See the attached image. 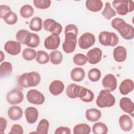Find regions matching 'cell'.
Returning <instances> with one entry per match:
<instances>
[{"label":"cell","instance_id":"cell-23","mask_svg":"<svg viewBox=\"0 0 134 134\" xmlns=\"http://www.w3.org/2000/svg\"><path fill=\"white\" fill-rule=\"evenodd\" d=\"M39 36L35 33L29 32L25 40V44L30 48H36L40 43Z\"/></svg>","mask_w":134,"mask_h":134},{"label":"cell","instance_id":"cell-2","mask_svg":"<svg viewBox=\"0 0 134 134\" xmlns=\"http://www.w3.org/2000/svg\"><path fill=\"white\" fill-rule=\"evenodd\" d=\"M78 28L74 24L67 25L64 30L65 39L62 44V49L66 53H70L75 49L77 43Z\"/></svg>","mask_w":134,"mask_h":134},{"label":"cell","instance_id":"cell-8","mask_svg":"<svg viewBox=\"0 0 134 134\" xmlns=\"http://www.w3.org/2000/svg\"><path fill=\"white\" fill-rule=\"evenodd\" d=\"M26 97L29 103L36 105L42 104L45 100V97L43 94L38 90L34 89L28 91L26 94Z\"/></svg>","mask_w":134,"mask_h":134},{"label":"cell","instance_id":"cell-26","mask_svg":"<svg viewBox=\"0 0 134 134\" xmlns=\"http://www.w3.org/2000/svg\"><path fill=\"white\" fill-rule=\"evenodd\" d=\"M85 73L83 68H75L72 69L70 73L71 79L75 82H81L85 77Z\"/></svg>","mask_w":134,"mask_h":134},{"label":"cell","instance_id":"cell-5","mask_svg":"<svg viewBox=\"0 0 134 134\" xmlns=\"http://www.w3.org/2000/svg\"><path fill=\"white\" fill-rule=\"evenodd\" d=\"M115 98L110 91L102 90L97 97L96 104L100 108L110 107L115 105Z\"/></svg>","mask_w":134,"mask_h":134},{"label":"cell","instance_id":"cell-44","mask_svg":"<svg viewBox=\"0 0 134 134\" xmlns=\"http://www.w3.org/2000/svg\"><path fill=\"white\" fill-rule=\"evenodd\" d=\"M54 133L55 134H70L71 130L69 127L61 126L56 129Z\"/></svg>","mask_w":134,"mask_h":134},{"label":"cell","instance_id":"cell-10","mask_svg":"<svg viewBox=\"0 0 134 134\" xmlns=\"http://www.w3.org/2000/svg\"><path fill=\"white\" fill-rule=\"evenodd\" d=\"M95 42L94 35L91 32H85L82 34L78 40V44L82 49H87L92 47Z\"/></svg>","mask_w":134,"mask_h":134},{"label":"cell","instance_id":"cell-21","mask_svg":"<svg viewBox=\"0 0 134 134\" xmlns=\"http://www.w3.org/2000/svg\"><path fill=\"white\" fill-rule=\"evenodd\" d=\"M113 57L114 60L118 62H122L127 58V50L123 46H117L113 51Z\"/></svg>","mask_w":134,"mask_h":134},{"label":"cell","instance_id":"cell-39","mask_svg":"<svg viewBox=\"0 0 134 134\" xmlns=\"http://www.w3.org/2000/svg\"><path fill=\"white\" fill-rule=\"evenodd\" d=\"M73 62L79 66H82L85 64L87 61L86 56L82 53H77L73 58Z\"/></svg>","mask_w":134,"mask_h":134},{"label":"cell","instance_id":"cell-31","mask_svg":"<svg viewBox=\"0 0 134 134\" xmlns=\"http://www.w3.org/2000/svg\"><path fill=\"white\" fill-rule=\"evenodd\" d=\"M102 15L106 19L110 20L112 17L116 16V13L112 8L109 2H106L105 3V8L102 12Z\"/></svg>","mask_w":134,"mask_h":134},{"label":"cell","instance_id":"cell-28","mask_svg":"<svg viewBox=\"0 0 134 134\" xmlns=\"http://www.w3.org/2000/svg\"><path fill=\"white\" fill-rule=\"evenodd\" d=\"M13 70L12 64L7 61H4L0 65V75L1 77H6L9 75Z\"/></svg>","mask_w":134,"mask_h":134},{"label":"cell","instance_id":"cell-15","mask_svg":"<svg viewBox=\"0 0 134 134\" xmlns=\"http://www.w3.org/2000/svg\"><path fill=\"white\" fill-rule=\"evenodd\" d=\"M102 56V51L99 48H94L89 50L86 54L87 61L92 64L98 63L101 60Z\"/></svg>","mask_w":134,"mask_h":134},{"label":"cell","instance_id":"cell-42","mask_svg":"<svg viewBox=\"0 0 134 134\" xmlns=\"http://www.w3.org/2000/svg\"><path fill=\"white\" fill-rule=\"evenodd\" d=\"M23 127L19 124H14L12 127L9 134H23Z\"/></svg>","mask_w":134,"mask_h":134},{"label":"cell","instance_id":"cell-30","mask_svg":"<svg viewBox=\"0 0 134 134\" xmlns=\"http://www.w3.org/2000/svg\"><path fill=\"white\" fill-rule=\"evenodd\" d=\"M49 127V122L46 119H42L39 121L36 129V133L39 134H47Z\"/></svg>","mask_w":134,"mask_h":134},{"label":"cell","instance_id":"cell-43","mask_svg":"<svg viewBox=\"0 0 134 134\" xmlns=\"http://www.w3.org/2000/svg\"><path fill=\"white\" fill-rule=\"evenodd\" d=\"M10 11H12L10 7L6 5H1L0 6V17L3 19L4 16Z\"/></svg>","mask_w":134,"mask_h":134},{"label":"cell","instance_id":"cell-18","mask_svg":"<svg viewBox=\"0 0 134 134\" xmlns=\"http://www.w3.org/2000/svg\"><path fill=\"white\" fill-rule=\"evenodd\" d=\"M64 90V83L60 80L53 81L49 86V90L51 94L58 96L61 94Z\"/></svg>","mask_w":134,"mask_h":134},{"label":"cell","instance_id":"cell-34","mask_svg":"<svg viewBox=\"0 0 134 134\" xmlns=\"http://www.w3.org/2000/svg\"><path fill=\"white\" fill-rule=\"evenodd\" d=\"M50 60V57L48 53L42 50H39L37 52L36 57V61L41 64L47 63Z\"/></svg>","mask_w":134,"mask_h":134},{"label":"cell","instance_id":"cell-27","mask_svg":"<svg viewBox=\"0 0 134 134\" xmlns=\"http://www.w3.org/2000/svg\"><path fill=\"white\" fill-rule=\"evenodd\" d=\"M90 126L85 124L82 123L76 125L73 128L74 134H88L91 132Z\"/></svg>","mask_w":134,"mask_h":134},{"label":"cell","instance_id":"cell-33","mask_svg":"<svg viewBox=\"0 0 134 134\" xmlns=\"http://www.w3.org/2000/svg\"><path fill=\"white\" fill-rule=\"evenodd\" d=\"M34 13L33 7L30 5H24L20 9V14L23 18H28L31 17Z\"/></svg>","mask_w":134,"mask_h":134},{"label":"cell","instance_id":"cell-1","mask_svg":"<svg viewBox=\"0 0 134 134\" xmlns=\"http://www.w3.org/2000/svg\"><path fill=\"white\" fill-rule=\"evenodd\" d=\"M65 92L68 97L72 99L78 97L86 103L92 102L94 98V94L92 91L74 83L70 84L67 86Z\"/></svg>","mask_w":134,"mask_h":134},{"label":"cell","instance_id":"cell-20","mask_svg":"<svg viewBox=\"0 0 134 134\" xmlns=\"http://www.w3.org/2000/svg\"><path fill=\"white\" fill-rule=\"evenodd\" d=\"M134 88V84L132 80L127 79L124 80L120 83L119 90L120 93L124 95H126L131 92Z\"/></svg>","mask_w":134,"mask_h":134},{"label":"cell","instance_id":"cell-4","mask_svg":"<svg viewBox=\"0 0 134 134\" xmlns=\"http://www.w3.org/2000/svg\"><path fill=\"white\" fill-rule=\"evenodd\" d=\"M41 81L39 73L32 71L29 73H25L20 75L18 79V83L22 87L27 88L38 85Z\"/></svg>","mask_w":134,"mask_h":134},{"label":"cell","instance_id":"cell-11","mask_svg":"<svg viewBox=\"0 0 134 134\" xmlns=\"http://www.w3.org/2000/svg\"><path fill=\"white\" fill-rule=\"evenodd\" d=\"M6 99L10 105L19 104L23 101L24 94L20 90L14 88L7 94Z\"/></svg>","mask_w":134,"mask_h":134},{"label":"cell","instance_id":"cell-24","mask_svg":"<svg viewBox=\"0 0 134 134\" xmlns=\"http://www.w3.org/2000/svg\"><path fill=\"white\" fill-rule=\"evenodd\" d=\"M102 116L100 111L96 108H90L87 109L85 113V117L88 121L95 122L98 121Z\"/></svg>","mask_w":134,"mask_h":134},{"label":"cell","instance_id":"cell-41","mask_svg":"<svg viewBox=\"0 0 134 134\" xmlns=\"http://www.w3.org/2000/svg\"><path fill=\"white\" fill-rule=\"evenodd\" d=\"M29 32L25 29H20L17 31L16 35V38L17 41L21 44H25V40L27 35Z\"/></svg>","mask_w":134,"mask_h":134},{"label":"cell","instance_id":"cell-29","mask_svg":"<svg viewBox=\"0 0 134 134\" xmlns=\"http://www.w3.org/2000/svg\"><path fill=\"white\" fill-rule=\"evenodd\" d=\"M42 19L40 17H35L31 19L29 27L32 31H39L42 29Z\"/></svg>","mask_w":134,"mask_h":134},{"label":"cell","instance_id":"cell-46","mask_svg":"<svg viewBox=\"0 0 134 134\" xmlns=\"http://www.w3.org/2000/svg\"><path fill=\"white\" fill-rule=\"evenodd\" d=\"M1 62H2V61L3 60V59H4L5 56H4V55L3 54V52H2V51H1Z\"/></svg>","mask_w":134,"mask_h":134},{"label":"cell","instance_id":"cell-7","mask_svg":"<svg viewBox=\"0 0 134 134\" xmlns=\"http://www.w3.org/2000/svg\"><path fill=\"white\" fill-rule=\"evenodd\" d=\"M99 43L104 46L115 47L117 45L119 42L118 36L113 32L103 31L98 36Z\"/></svg>","mask_w":134,"mask_h":134},{"label":"cell","instance_id":"cell-40","mask_svg":"<svg viewBox=\"0 0 134 134\" xmlns=\"http://www.w3.org/2000/svg\"><path fill=\"white\" fill-rule=\"evenodd\" d=\"M33 2L35 6L40 9H45L49 8L51 3L50 0H34Z\"/></svg>","mask_w":134,"mask_h":134},{"label":"cell","instance_id":"cell-37","mask_svg":"<svg viewBox=\"0 0 134 134\" xmlns=\"http://www.w3.org/2000/svg\"><path fill=\"white\" fill-rule=\"evenodd\" d=\"M87 76L91 81L95 82L100 79L101 77V72L100 70L97 68H92L89 70Z\"/></svg>","mask_w":134,"mask_h":134},{"label":"cell","instance_id":"cell-19","mask_svg":"<svg viewBox=\"0 0 134 134\" xmlns=\"http://www.w3.org/2000/svg\"><path fill=\"white\" fill-rule=\"evenodd\" d=\"M26 120L30 124H34L38 119L39 113L38 110L34 107H29L25 110Z\"/></svg>","mask_w":134,"mask_h":134},{"label":"cell","instance_id":"cell-36","mask_svg":"<svg viewBox=\"0 0 134 134\" xmlns=\"http://www.w3.org/2000/svg\"><path fill=\"white\" fill-rule=\"evenodd\" d=\"M36 55L37 52L35 50L30 48L24 49L22 52L23 58L27 61H31L34 60L36 57Z\"/></svg>","mask_w":134,"mask_h":134},{"label":"cell","instance_id":"cell-22","mask_svg":"<svg viewBox=\"0 0 134 134\" xmlns=\"http://www.w3.org/2000/svg\"><path fill=\"white\" fill-rule=\"evenodd\" d=\"M23 111L21 107L18 106H12L7 111L8 117L12 120L16 121L20 119L23 116Z\"/></svg>","mask_w":134,"mask_h":134},{"label":"cell","instance_id":"cell-32","mask_svg":"<svg viewBox=\"0 0 134 134\" xmlns=\"http://www.w3.org/2000/svg\"><path fill=\"white\" fill-rule=\"evenodd\" d=\"M92 131L94 134H106L108 132V127L105 124L98 122L93 125Z\"/></svg>","mask_w":134,"mask_h":134},{"label":"cell","instance_id":"cell-9","mask_svg":"<svg viewBox=\"0 0 134 134\" xmlns=\"http://www.w3.org/2000/svg\"><path fill=\"white\" fill-rule=\"evenodd\" d=\"M43 28L45 30L50 32L52 34L59 35L62 30V27L60 24L53 19L48 18L44 20Z\"/></svg>","mask_w":134,"mask_h":134},{"label":"cell","instance_id":"cell-6","mask_svg":"<svg viewBox=\"0 0 134 134\" xmlns=\"http://www.w3.org/2000/svg\"><path fill=\"white\" fill-rule=\"evenodd\" d=\"M112 4L116 13L120 15H126L134 9V3L131 0H115Z\"/></svg>","mask_w":134,"mask_h":134},{"label":"cell","instance_id":"cell-3","mask_svg":"<svg viewBox=\"0 0 134 134\" xmlns=\"http://www.w3.org/2000/svg\"><path fill=\"white\" fill-rule=\"evenodd\" d=\"M111 27L117 30L121 36L126 40H131L134 37L133 27L126 23L125 21L120 18H114L111 22Z\"/></svg>","mask_w":134,"mask_h":134},{"label":"cell","instance_id":"cell-38","mask_svg":"<svg viewBox=\"0 0 134 134\" xmlns=\"http://www.w3.org/2000/svg\"><path fill=\"white\" fill-rule=\"evenodd\" d=\"M3 19L6 24L12 25H14L17 23L18 18L17 16L14 12L10 11L4 16Z\"/></svg>","mask_w":134,"mask_h":134},{"label":"cell","instance_id":"cell-17","mask_svg":"<svg viewBox=\"0 0 134 134\" xmlns=\"http://www.w3.org/2000/svg\"><path fill=\"white\" fill-rule=\"evenodd\" d=\"M119 124L120 128L124 131H130L133 127L132 119L127 115H121L119 118Z\"/></svg>","mask_w":134,"mask_h":134},{"label":"cell","instance_id":"cell-16","mask_svg":"<svg viewBox=\"0 0 134 134\" xmlns=\"http://www.w3.org/2000/svg\"><path fill=\"white\" fill-rule=\"evenodd\" d=\"M120 108L125 113L130 115L132 117L133 116L134 104L128 97H122L119 101Z\"/></svg>","mask_w":134,"mask_h":134},{"label":"cell","instance_id":"cell-14","mask_svg":"<svg viewBox=\"0 0 134 134\" xmlns=\"http://www.w3.org/2000/svg\"><path fill=\"white\" fill-rule=\"evenodd\" d=\"M117 79L112 74H107L102 80V85L106 90L113 92L117 88Z\"/></svg>","mask_w":134,"mask_h":134},{"label":"cell","instance_id":"cell-13","mask_svg":"<svg viewBox=\"0 0 134 134\" xmlns=\"http://www.w3.org/2000/svg\"><path fill=\"white\" fill-rule=\"evenodd\" d=\"M4 50L7 53L12 55H16L20 52V43L16 41H7L5 43Z\"/></svg>","mask_w":134,"mask_h":134},{"label":"cell","instance_id":"cell-35","mask_svg":"<svg viewBox=\"0 0 134 134\" xmlns=\"http://www.w3.org/2000/svg\"><path fill=\"white\" fill-rule=\"evenodd\" d=\"M50 61L54 65H58L61 63L63 59L62 53L58 50H53L50 54Z\"/></svg>","mask_w":134,"mask_h":134},{"label":"cell","instance_id":"cell-25","mask_svg":"<svg viewBox=\"0 0 134 134\" xmlns=\"http://www.w3.org/2000/svg\"><path fill=\"white\" fill-rule=\"evenodd\" d=\"M85 6L88 10L92 12H97L102 9L103 3L100 0H87Z\"/></svg>","mask_w":134,"mask_h":134},{"label":"cell","instance_id":"cell-12","mask_svg":"<svg viewBox=\"0 0 134 134\" xmlns=\"http://www.w3.org/2000/svg\"><path fill=\"white\" fill-rule=\"evenodd\" d=\"M60 43V38L59 35L52 34L47 37L44 41V47L48 50H55Z\"/></svg>","mask_w":134,"mask_h":134},{"label":"cell","instance_id":"cell-45","mask_svg":"<svg viewBox=\"0 0 134 134\" xmlns=\"http://www.w3.org/2000/svg\"><path fill=\"white\" fill-rule=\"evenodd\" d=\"M0 122H1V127H0V132L1 133H3L4 131H5L7 125V120L5 118H4L3 117H1L0 118Z\"/></svg>","mask_w":134,"mask_h":134}]
</instances>
